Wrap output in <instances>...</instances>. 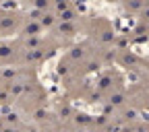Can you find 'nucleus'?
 <instances>
[{"instance_id":"10","label":"nucleus","mask_w":149,"mask_h":132,"mask_svg":"<svg viewBox=\"0 0 149 132\" xmlns=\"http://www.w3.org/2000/svg\"><path fill=\"white\" fill-rule=\"evenodd\" d=\"M54 116H56V118H60V120H72L74 111H72V107H70V105H60V107H58V111H56Z\"/></svg>"},{"instance_id":"12","label":"nucleus","mask_w":149,"mask_h":132,"mask_svg":"<svg viewBox=\"0 0 149 132\" xmlns=\"http://www.w3.org/2000/svg\"><path fill=\"white\" fill-rule=\"evenodd\" d=\"M120 60H122V64H124V66H128V68H130V66H135V64H137V56L124 52V54L120 56Z\"/></svg>"},{"instance_id":"6","label":"nucleus","mask_w":149,"mask_h":132,"mask_svg":"<svg viewBox=\"0 0 149 132\" xmlns=\"http://www.w3.org/2000/svg\"><path fill=\"white\" fill-rule=\"evenodd\" d=\"M124 101H126V93H124L122 89H118V91H110V95H108L110 107H120V105H124Z\"/></svg>"},{"instance_id":"3","label":"nucleus","mask_w":149,"mask_h":132,"mask_svg":"<svg viewBox=\"0 0 149 132\" xmlns=\"http://www.w3.org/2000/svg\"><path fill=\"white\" fill-rule=\"evenodd\" d=\"M52 33L54 37H60V39H70L79 33V21H60L52 27Z\"/></svg>"},{"instance_id":"1","label":"nucleus","mask_w":149,"mask_h":132,"mask_svg":"<svg viewBox=\"0 0 149 132\" xmlns=\"http://www.w3.org/2000/svg\"><path fill=\"white\" fill-rule=\"evenodd\" d=\"M25 19V12L21 10H4L0 12V37H8V35H15L19 31Z\"/></svg>"},{"instance_id":"11","label":"nucleus","mask_w":149,"mask_h":132,"mask_svg":"<svg viewBox=\"0 0 149 132\" xmlns=\"http://www.w3.org/2000/svg\"><path fill=\"white\" fill-rule=\"evenodd\" d=\"M72 2H70V0H54V4H52V10L56 12V15H58V12H62L64 8H68Z\"/></svg>"},{"instance_id":"8","label":"nucleus","mask_w":149,"mask_h":132,"mask_svg":"<svg viewBox=\"0 0 149 132\" xmlns=\"http://www.w3.org/2000/svg\"><path fill=\"white\" fill-rule=\"evenodd\" d=\"M58 19H60V21H79V10L70 4L68 8H64L62 12H58Z\"/></svg>"},{"instance_id":"7","label":"nucleus","mask_w":149,"mask_h":132,"mask_svg":"<svg viewBox=\"0 0 149 132\" xmlns=\"http://www.w3.org/2000/svg\"><path fill=\"white\" fill-rule=\"evenodd\" d=\"M72 124L74 126H93V116L85 114V111H74Z\"/></svg>"},{"instance_id":"4","label":"nucleus","mask_w":149,"mask_h":132,"mask_svg":"<svg viewBox=\"0 0 149 132\" xmlns=\"http://www.w3.org/2000/svg\"><path fill=\"white\" fill-rule=\"evenodd\" d=\"M35 35H44V25L37 19H29L25 17L21 27L17 31V37H35Z\"/></svg>"},{"instance_id":"2","label":"nucleus","mask_w":149,"mask_h":132,"mask_svg":"<svg viewBox=\"0 0 149 132\" xmlns=\"http://www.w3.org/2000/svg\"><path fill=\"white\" fill-rule=\"evenodd\" d=\"M19 52H21V41L17 39H0V66H8V64H17Z\"/></svg>"},{"instance_id":"9","label":"nucleus","mask_w":149,"mask_h":132,"mask_svg":"<svg viewBox=\"0 0 149 132\" xmlns=\"http://www.w3.org/2000/svg\"><path fill=\"white\" fill-rule=\"evenodd\" d=\"M23 2H25L27 6H31V8H42V10H48V8H52L54 0H23Z\"/></svg>"},{"instance_id":"5","label":"nucleus","mask_w":149,"mask_h":132,"mask_svg":"<svg viewBox=\"0 0 149 132\" xmlns=\"http://www.w3.org/2000/svg\"><path fill=\"white\" fill-rule=\"evenodd\" d=\"M40 23L44 25V29H52L56 23H58V15H56L52 8H48V10H44V12H42V17H40Z\"/></svg>"}]
</instances>
